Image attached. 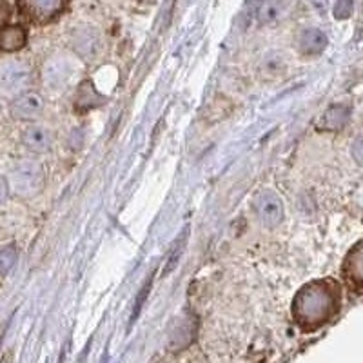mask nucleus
Wrapping results in <instances>:
<instances>
[{"label":"nucleus","mask_w":363,"mask_h":363,"mask_svg":"<svg viewBox=\"0 0 363 363\" xmlns=\"http://www.w3.org/2000/svg\"><path fill=\"white\" fill-rule=\"evenodd\" d=\"M9 184L13 193L21 199H33L42 193L45 184V174L37 160H21L9 173Z\"/></svg>","instance_id":"obj_2"},{"label":"nucleus","mask_w":363,"mask_h":363,"mask_svg":"<svg viewBox=\"0 0 363 363\" xmlns=\"http://www.w3.org/2000/svg\"><path fill=\"white\" fill-rule=\"evenodd\" d=\"M327 37L320 29H307L300 37V50L306 55H318L325 50Z\"/></svg>","instance_id":"obj_12"},{"label":"nucleus","mask_w":363,"mask_h":363,"mask_svg":"<svg viewBox=\"0 0 363 363\" xmlns=\"http://www.w3.org/2000/svg\"><path fill=\"white\" fill-rule=\"evenodd\" d=\"M352 157L358 164H363V136H359L358 140L352 144Z\"/></svg>","instance_id":"obj_19"},{"label":"nucleus","mask_w":363,"mask_h":363,"mask_svg":"<svg viewBox=\"0 0 363 363\" xmlns=\"http://www.w3.org/2000/svg\"><path fill=\"white\" fill-rule=\"evenodd\" d=\"M69 64L66 60H60V58H55L50 60L44 67V82L45 86L51 87V89H60L62 86H66L69 82Z\"/></svg>","instance_id":"obj_8"},{"label":"nucleus","mask_w":363,"mask_h":363,"mask_svg":"<svg viewBox=\"0 0 363 363\" xmlns=\"http://www.w3.org/2000/svg\"><path fill=\"white\" fill-rule=\"evenodd\" d=\"M74 51L84 58H93L99 51V35L95 29L91 28H80L74 31L73 38H71Z\"/></svg>","instance_id":"obj_7"},{"label":"nucleus","mask_w":363,"mask_h":363,"mask_svg":"<svg viewBox=\"0 0 363 363\" xmlns=\"http://www.w3.org/2000/svg\"><path fill=\"white\" fill-rule=\"evenodd\" d=\"M26 31L18 26H9L0 31V48L4 51H17L24 48Z\"/></svg>","instance_id":"obj_14"},{"label":"nucleus","mask_w":363,"mask_h":363,"mask_svg":"<svg viewBox=\"0 0 363 363\" xmlns=\"http://www.w3.org/2000/svg\"><path fill=\"white\" fill-rule=\"evenodd\" d=\"M18 252L15 245H4L0 249V277H6L15 264H17Z\"/></svg>","instance_id":"obj_16"},{"label":"nucleus","mask_w":363,"mask_h":363,"mask_svg":"<svg viewBox=\"0 0 363 363\" xmlns=\"http://www.w3.org/2000/svg\"><path fill=\"white\" fill-rule=\"evenodd\" d=\"M184 245H186V235H182L180 240H178L177 244H174L173 252H171L169 260H167V265H165V272L173 271V269L177 267L178 260H180V256H182V251H184Z\"/></svg>","instance_id":"obj_17"},{"label":"nucleus","mask_w":363,"mask_h":363,"mask_svg":"<svg viewBox=\"0 0 363 363\" xmlns=\"http://www.w3.org/2000/svg\"><path fill=\"white\" fill-rule=\"evenodd\" d=\"M104 102H106V99L93 87V82H89V80L79 87L77 99H74V106H77L79 111H89V109L100 108Z\"/></svg>","instance_id":"obj_9"},{"label":"nucleus","mask_w":363,"mask_h":363,"mask_svg":"<svg viewBox=\"0 0 363 363\" xmlns=\"http://www.w3.org/2000/svg\"><path fill=\"white\" fill-rule=\"evenodd\" d=\"M8 193H9L8 182H6V178L0 174V203L6 202V199H8Z\"/></svg>","instance_id":"obj_20"},{"label":"nucleus","mask_w":363,"mask_h":363,"mask_svg":"<svg viewBox=\"0 0 363 363\" xmlns=\"http://www.w3.org/2000/svg\"><path fill=\"white\" fill-rule=\"evenodd\" d=\"M31 84V67L21 60L0 64V93L8 96L22 95Z\"/></svg>","instance_id":"obj_3"},{"label":"nucleus","mask_w":363,"mask_h":363,"mask_svg":"<svg viewBox=\"0 0 363 363\" xmlns=\"http://www.w3.org/2000/svg\"><path fill=\"white\" fill-rule=\"evenodd\" d=\"M285 0H262L260 8L256 11V17L260 24H272L284 15L285 11Z\"/></svg>","instance_id":"obj_13"},{"label":"nucleus","mask_w":363,"mask_h":363,"mask_svg":"<svg viewBox=\"0 0 363 363\" xmlns=\"http://www.w3.org/2000/svg\"><path fill=\"white\" fill-rule=\"evenodd\" d=\"M352 11V0H338L335 8V15L338 18H347Z\"/></svg>","instance_id":"obj_18"},{"label":"nucleus","mask_w":363,"mask_h":363,"mask_svg":"<svg viewBox=\"0 0 363 363\" xmlns=\"http://www.w3.org/2000/svg\"><path fill=\"white\" fill-rule=\"evenodd\" d=\"M347 120H349V109L343 108V106H335L322 116V128L335 131V129L343 128Z\"/></svg>","instance_id":"obj_15"},{"label":"nucleus","mask_w":363,"mask_h":363,"mask_svg":"<svg viewBox=\"0 0 363 363\" xmlns=\"http://www.w3.org/2000/svg\"><path fill=\"white\" fill-rule=\"evenodd\" d=\"M255 211L265 227L274 229L284 220V203L274 191L265 189L255 199Z\"/></svg>","instance_id":"obj_4"},{"label":"nucleus","mask_w":363,"mask_h":363,"mask_svg":"<svg viewBox=\"0 0 363 363\" xmlns=\"http://www.w3.org/2000/svg\"><path fill=\"white\" fill-rule=\"evenodd\" d=\"M336 307H338V289L333 281L327 280H314L303 285L298 291L293 303L294 318L309 329L329 322L330 316L336 313Z\"/></svg>","instance_id":"obj_1"},{"label":"nucleus","mask_w":363,"mask_h":363,"mask_svg":"<svg viewBox=\"0 0 363 363\" xmlns=\"http://www.w3.org/2000/svg\"><path fill=\"white\" fill-rule=\"evenodd\" d=\"M345 274L352 284L363 287V242H359L347 256Z\"/></svg>","instance_id":"obj_10"},{"label":"nucleus","mask_w":363,"mask_h":363,"mask_svg":"<svg viewBox=\"0 0 363 363\" xmlns=\"http://www.w3.org/2000/svg\"><path fill=\"white\" fill-rule=\"evenodd\" d=\"M22 144L33 153H48L53 145V133L44 125H29L22 133Z\"/></svg>","instance_id":"obj_6"},{"label":"nucleus","mask_w":363,"mask_h":363,"mask_svg":"<svg viewBox=\"0 0 363 363\" xmlns=\"http://www.w3.org/2000/svg\"><path fill=\"white\" fill-rule=\"evenodd\" d=\"M44 111V99L38 93H22L11 104V115L17 120H33Z\"/></svg>","instance_id":"obj_5"},{"label":"nucleus","mask_w":363,"mask_h":363,"mask_svg":"<svg viewBox=\"0 0 363 363\" xmlns=\"http://www.w3.org/2000/svg\"><path fill=\"white\" fill-rule=\"evenodd\" d=\"M26 6L35 18H51L62 11L66 0H26Z\"/></svg>","instance_id":"obj_11"}]
</instances>
